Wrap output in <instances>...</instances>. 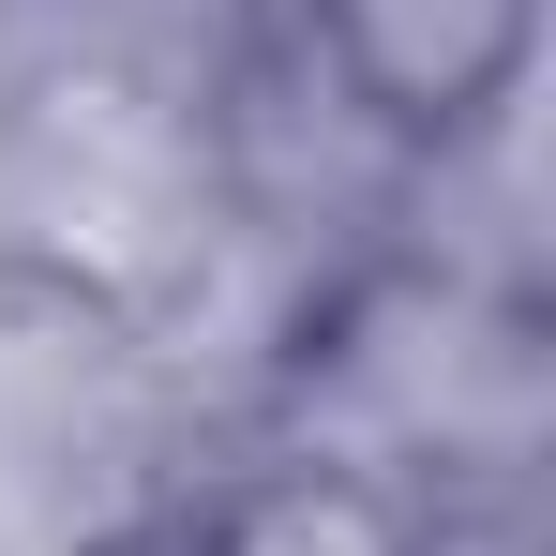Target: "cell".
I'll return each mask as SVG.
<instances>
[{
    "label": "cell",
    "instance_id": "cell-1",
    "mask_svg": "<svg viewBox=\"0 0 556 556\" xmlns=\"http://www.w3.org/2000/svg\"><path fill=\"white\" fill-rule=\"evenodd\" d=\"M301 76L331 91V121H362L376 151H466L496 136V105L527 91L542 0H286Z\"/></svg>",
    "mask_w": 556,
    "mask_h": 556
},
{
    "label": "cell",
    "instance_id": "cell-2",
    "mask_svg": "<svg viewBox=\"0 0 556 556\" xmlns=\"http://www.w3.org/2000/svg\"><path fill=\"white\" fill-rule=\"evenodd\" d=\"M166 556H452V511L406 496V481H376V466H346V452H271V466H241Z\"/></svg>",
    "mask_w": 556,
    "mask_h": 556
}]
</instances>
